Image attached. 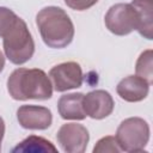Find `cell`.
Instances as JSON below:
<instances>
[{
	"mask_svg": "<svg viewBox=\"0 0 153 153\" xmlns=\"http://www.w3.org/2000/svg\"><path fill=\"white\" fill-rule=\"evenodd\" d=\"M106 29L117 36L129 35L137 29V14L131 4H116L112 5L104 18Z\"/></svg>",
	"mask_w": 153,
	"mask_h": 153,
	"instance_id": "cell-5",
	"label": "cell"
},
{
	"mask_svg": "<svg viewBox=\"0 0 153 153\" xmlns=\"http://www.w3.org/2000/svg\"><path fill=\"white\" fill-rule=\"evenodd\" d=\"M17 118L24 129L44 130L51 126L53 115L45 106L22 105L17 110Z\"/></svg>",
	"mask_w": 153,
	"mask_h": 153,
	"instance_id": "cell-9",
	"label": "cell"
},
{
	"mask_svg": "<svg viewBox=\"0 0 153 153\" xmlns=\"http://www.w3.org/2000/svg\"><path fill=\"white\" fill-rule=\"evenodd\" d=\"M82 93H68L60 97L57 102V110L63 120L81 121L86 118V114L82 108Z\"/></svg>",
	"mask_w": 153,
	"mask_h": 153,
	"instance_id": "cell-11",
	"label": "cell"
},
{
	"mask_svg": "<svg viewBox=\"0 0 153 153\" xmlns=\"http://www.w3.org/2000/svg\"><path fill=\"white\" fill-rule=\"evenodd\" d=\"M6 57L14 65L27 62L35 53V42L26 23L17 17L2 36Z\"/></svg>",
	"mask_w": 153,
	"mask_h": 153,
	"instance_id": "cell-3",
	"label": "cell"
},
{
	"mask_svg": "<svg viewBox=\"0 0 153 153\" xmlns=\"http://www.w3.org/2000/svg\"><path fill=\"white\" fill-rule=\"evenodd\" d=\"M98 0H65V4L75 11H85L93 5H96Z\"/></svg>",
	"mask_w": 153,
	"mask_h": 153,
	"instance_id": "cell-17",
	"label": "cell"
},
{
	"mask_svg": "<svg viewBox=\"0 0 153 153\" xmlns=\"http://www.w3.org/2000/svg\"><path fill=\"white\" fill-rule=\"evenodd\" d=\"M56 140L63 152L84 153L86 151L90 135L86 127L79 123H66L60 127Z\"/></svg>",
	"mask_w": 153,
	"mask_h": 153,
	"instance_id": "cell-7",
	"label": "cell"
},
{
	"mask_svg": "<svg viewBox=\"0 0 153 153\" xmlns=\"http://www.w3.org/2000/svg\"><path fill=\"white\" fill-rule=\"evenodd\" d=\"M115 102L105 90H94L82 97V108L86 116L93 120H102L111 115Z\"/></svg>",
	"mask_w": 153,
	"mask_h": 153,
	"instance_id": "cell-8",
	"label": "cell"
},
{
	"mask_svg": "<svg viewBox=\"0 0 153 153\" xmlns=\"http://www.w3.org/2000/svg\"><path fill=\"white\" fill-rule=\"evenodd\" d=\"M115 137L122 152H141L149 140V126L141 117L126 118L118 126Z\"/></svg>",
	"mask_w": 153,
	"mask_h": 153,
	"instance_id": "cell-4",
	"label": "cell"
},
{
	"mask_svg": "<svg viewBox=\"0 0 153 153\" xmlns=\"http://www.w3.org/2000/svg\"><path fill=\"white\" fill-rule=\"evenodd\" d=\"M41 37L49 48L61 49L71 44L74 37V25L69 16L60 7L48 6L36 16Z\"/></svg>",
	"mask_w": 153,
	"mask_h": 153,
	"instance_id": "cell-2",
	"label": "cell"
},
{
	"mask_svg": "<svg viewBox=\"0 0 153 153\" xmlns=\"http://www.w3.org/2000/svg\"><path fill=\"white\" fill-rule=\"evenodd\" d=\"M149 85L151 84L147 80L139 75H128L117 84L116 92L121 99L129 103H136L147 97Z\"/></svg>",
	"mask_w": 153,
	"mask_h": 153,
	"instance_id": "cell-10",
	"label": "cell"
},
{
	"mask_svg": "<svg viewBox=\"0 0 153 153\" xmlns=\"http://www.w3.org/2000/svg\"><path fill=\"white\" fill-rule=\"evenodd\" d=\"M4 67H5V56H4V54L0 50V73L2 72Z\"/></svg>",
	"mask_w": 153,
	"mask_h": 153,
	"instance_id": "cell-19",
	"label": "cell"
},
{
	"mask_svg": "<svg viewBox=\"0 0 153 153\" xmlns=\"http://www.w3.org/2000/svg\"><path fill=\"white\" fill-rule=\"evenodd\" d=\"M13 153H49L57 152V148L47 139L42 136L30 135L19 142L13 149Z\"/></svg>",
	"mask_w": 153,
	"mask_h": 153,
	"instance_id": "cell-13",
	"label": "cell"
},
{
	"mask_svg": "<svg viewBox=\"0 0 153 153\" xmlns=\"http://www.w3.org/2000/svg\"><path fill=\"white\" fill-rule=\"evenodd\" d=\"M49 79L56 92L78 88L82 85V69L80 65L74 61L63 62L54 66L49 71Z\"/></svg>",
	"mask_w": 153,
	"mask_h": 153,
	"instance_id": "cell-6",
	"label": "cell"
},
{
	"mask_svg": "<svg viewBox=\"0 0 153 153\" xmlns=\"http://www.w3.org/2000/svg\"><path fill=\"white\" fill-rule=\"evenodd\" d=\"M17 17L18 16L12 10L0 6V37L4 36L6 30L12 25V23Z\"/></svg>",
	"mask_w": 153,
	"mask_h": 153,
	"instance_id": "cell-16",
	"label": "cell"
},
{
	"mask_svg": "<svg viewBox=\"0 0 153 153\" xmlns=\"http://www.w3.org/2000/svg\"><path fill=\"white\" fill-rule=\"evenodd\" d=\"M137 14L136 31L146 39L153 38V0H133L130 2Z\"/></svg>",
	"mask_w": 153,
	"mask_h": 153,
	"instance_id": "cell-12",
	"label": "cell"
},
{
	"mask_svg": "<svg viewBox=\"0 0 153 153\" xmlns=\"http://www.w3.org/2000/svg\"><path fill=\"white\" fill-rule=\"evenodd\" d=\"M136 75L143 78L149 84H152L153 80V53L151 49L145 50L140 54L136 65H135Z\"/></svg>",
	"mask_w": 153,
	"mask_h": 153,
	"instance_id": "cell-14",
	"label": "cell"
},
{
	"mask_svg": "<svg viewBox=\"0 0 153 153\" xmlns=\"http://www.w3.org/2000/svg\"><path fill=\"white\" fill-rule=\"evenodd\" d=\"M7 91L16 100H47L53 96V85L42 69L17 68L7 79Z\"/></svg>",
	"mask_w": 153,
	"mask_h": 153,
	"instance_id": "cell-1",
	"label": "cell"
},
{
	"mask_svg": "<svg viewBox=\"0 0 153 153\" xmlns=\"http://www.w3.org/2000/svg\"><path fill=\"white\" fill-rule=\"evenodd\" d=\"M4 134H5V122H4L2 117L0 116V151H1V142L4 139Z\"/></svg>",
	"mask_w": 153,
	"mask_h": 153,
	"instance_id": "cell-18",
	"label": "cell"
},
{
	"mask_svg": "<svg viewBox=\"0 0 153 153\" xmlns=\"http://www.w3.org/2000/svg\"><path fill=\"white\" fill-rule=\"evenodd\" d=\"M104 152H122L117 140L115 136H105L97 141L96 146L93 147V153H104Z\"/></svg>",
	"mask_w": 153,
	"mask_h": 153,
	"instance_id": "cell-15",
	"label": "cell"
}]
</instances>
